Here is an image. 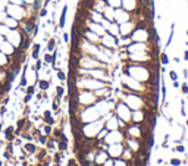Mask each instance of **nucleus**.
Returning <instances> with one entry per match:
<instances>
[{
    "label": "nucleus",
    "mask_w": 188,
    "mask_h": 166,
    "mask_svg": "<svg viewBox=\"0 0 188 166\" xmlns=\"http://www.w3.org/2000/svg\"><path fill=\"white\" fill-rule=\"evenodd\" d=\"M58 78L60 79V81H66V75H65L62 71H58Z\"/></svg>",
    "instance_id": "obj_12"
},
{
    "label": "nucleus",
    "mask_w": 188,
    "mask_h": 166,
    "mask_svg": "<svg viewBox=\"0 0 188 166\" xmlns=\"http://www.w3.org/2000/svg\"><path fill=\"white\" fill-rule=\"evenodd\" d=\"M63 40H65V41H66V43H68V41H69V35H68L66 33H65V34H63Z\"/></svg>",
    "instance_id": "obj_20"
},
{
    "label": "nucleus",
    "mask_w": 188,
    "mask_h": 166,
    "mask_svg": "<svg viewBox=\"0 0 188 166\" xmlns=\"http://www.w3.org/2000/svg\"><path fill=\"white\" fill-rule=\"evenodd\" d=\"M184 60H188V50L184 52Z\"/></svg>",
    "instance_id": "obj_21"
},
{
    "label": "nucleus",
    "mask_w": 188,
    "mask_h": 166,
    "mask_svg": "<svg viewBox=\"0 0 188 166\" xmlns=\"http://www.w3.org/2000/svg\"><path fill=\"white\" fill-rule=\"evenodd\" d=\"M48 85H50V84H48V81H46V79H41V81H38V87L41 88V90H47L48 88Z\"/></svg>",
    "instance_id": "obj_3"
},
{
    "label": "nucleus",
    "mask_w": 188,
    "mask_h": 166,
    "mask_svg": "<svg viewBox=\"0 0 188 166\" xmlns=\"http://www.w3.org/2000/svg\"><path fill=\"white\" fill-rule=\"evenodd\" d=\"M181 91H182L184 94H188V84L187 83H182V85H181Z\"/></svg>",
    "instance_id": "obj_11"
},
{
    "label": "nucleus",
    "mask_w": 188,
    "mask_h": 166,
    "mask_svg": "<svg viewBox=\"0 0 188 166\" xmlns=\"http://www.w3.org/2000/svg\"><path fill=\"white\" fill-rule=\"evenodd\" d=\"M50 131H52V128H50V125H46V127H44V132H46V134H48Z\"/></svg>",
    "instance_id": "obj_15"
},
{
    "label": "nucleus",
    "mask_w": 188,
    "mask_h": 166,
    "mask_svg": "<svg viewBox=\"0 0 188 166\" xmlns=\"http://www.w3.org/2000/svg\"><path fill=\"white\" fill-rule=\"evenodd\" d=\"M50 2H52V0H46V6H47L48 3H50Z\"/></svg>",
    "instance_id": "obj_24"
},
{
    "label": "nucleus",
    "mask_w": 188,
    "mask_h": 166,
    "mask_svg": "<svg viewBox=\"0 0 188 166\" xmlns=\"http://www.w3.org/2000/svg\"><path fill=\"white\" fill-rule=\"evenodd\" d=\"M6 25H8V27H16V21L15 19H6Z\"/></svg>",
    "instance_id": "obj_10"
},
{
    "label": "nucleus",
    "mask_w": 188,
    "mask_h": 166,
    "mask_svg": "<svg viewBox=\"0 0 188 166\" xmlns=\"http://www.w3.org/2000/svg\"><path fill=\"white\" fill-rule=\"evenodd\" d=\"M187 35H188V29H187Z\"/></svg>",
    "instance_id": "obj_26"
},
{
    "label": "nucleus",
    "mask_w": 188,
    "mask_h": 166,
    "mask_svg": "<svg viewBox=\"0 0 188 166\" xmlns=\"http://www.w3.org/2000/svg\"><path fill=\"white\" fill-rule=\"evenodd\" d=\"M169 78L172 79V81H176L178 79V73L175 72V71H169Z\"/></svg>",
    "instance_id": "obj_7"
},
{
    "label": "nucleus",
    "mask_w": 188,
    "mask_h": 166,
    "mask_svg": "<svg viewBox=\"0 0 188 166\" xmlns=\"http://www.w3.org/2000/svg\"><path fill=\"white\" fill-rule=\"evenodd\" d=\"M66 12H68V6H63L62 15H60V19H59V27L63 28L65 27V19H66Z\"/></svg>",
    "instance_id": "obj_1"
},
{
    "label": "nucleus",
    "mask_w": 188,
    "mask_h": 166,
    "mask_svg": "<svg viewBox=\"0 0 188 166\" xmlns=\"http://www.w3.org/2000/svg\"><path fill=\"white\" fill-rule=\"evenodd\" d=\"M54 46H56V40H54V38H50V40H48V44H47V50H48V52L54 50Z\"/></svg>",
    "instance_id": "obj_5"
},
{
    "label": "nucleus",
    "mask_w": 188,
    "mask_h": 166,
    "mask_svg": "<svg viewBox=\"0 0 188 166\" xmlns=\"http://www.w3.org/2000/svg\"><path fill=\"white\" fill-rule=\"evenodd\" d=\"M63 93H65L63 87H58V88H56V96H58V97H62Z\"/></svg>",
    "instance_id": "obj_9"
},
{
    "label": "nucleus",
    "mask_w": 188,
    "mask_h": 166,
    "mask_svg": "<svg viewBox=\"0 0 188 166\" xmlns=\"http://www.w3.org/2000/svg\"><path fill=\"white\" fill-rule=\"evenodd\" d=\"M27 93L33 96V94H34V87H28V90H27Z\"/></svg>",
    "instance_id": "obj_17"
},
{
    "label": "nucleus",
    "mask_w": 188,
    "mask_h": 166,
    "mask_svg": "<svg viewBox=\"0 0 188 166\" xmlns=\"http://www.w3.org/2000/svg\"><path fill=\"white\" fill-rule=\"evenodd\" d=\"M46 15H47V10L46 9H43L41 12H40V16H46Z\"/></svg>",
    "instance_id": "obj_19"
},
{
    "label": "nucleus",
    "mask_w": 188,
    "mask_h": 166,
    "mask_svg": "<svg viewBox=\"0 0 188 166\" xmlns=\"http://www.w3.org/2000/svg\"><path fill=\"white\" fill-rule=\"evenodd\" d=\"M170 163H172L174 166H178L179 163H181V160H178V159H172V162H170Z\"/></svg>",
    "instance_id": "obj_14"
},
{
    "label": "nucleus",
    "mask_w": 188,
    "mask_h": 166,
    "mask_svg": "<svg viewBox=\"0 0 188 166\" xmlns=\"http://www.w3.org/2000/svg\"><path fill=\"white\" fill-rule=\"evenodd\" d=\"M35 69H37V71L41 69V62H40V60H37V63H35Z\"/></svg>",
    "instance_id": "obj_16"
},
{
    "label": "nucleus",
    "mask_w": 188,
    "mask_h": 166,
    "mask_svg": "<svg viewBox=\"0 0 188 166\" xmlns=\"http://www.w3.org/2000/svg\"><path fill=\"white\" fill-rule=\"evenodd\" d=\"M174 87H175V88H179V87H181V84L178 83V79H176V81H174Z\"/></svg>",
    "instance_id": "obj_18"
},
{
    "label": "nucleus",
    "mask_w": 188,
    "mask_h": 166,
    "mask_svg": "<svg viewBox=\"0 0 188 166\" xmlns=\"http://www.w3.org/2000/svg\"><path fill=\"white\" fill-rule=\"evenodd\" d=\"M59 2H60V0H59Z\"/></svg>",
    "instance_id": "obj_28"
},
{
    "label": "nucleus",
    "mask_w": 188,
    "mask_h": 166,
    "mask_svg": "<svg viewBox=\"0 0 188 166\" xmlns=\"http://www.w3.org/2000/svg\"><path fill=\"white\" fill-rule=\"evenodd\" d=\"M0 166H2V160H0Z\"/></svg>",
    "instance_id": "obj_25"
},
{
    "label": "nucleus",
    "mask_w": 188,
    "mask_h": 166,
    "mask_svg": "<svg viewBox=\"0 0 188 166\" xmlns=\"http://www.w3.org/2000/svg\"><path fill=\"white\" fill-rule=\"evenodd\" d=\"M29 100H31V94H28V96H27V97H25V100H24V102H25V103H28Z\"/></svg>",
    "instance_id": "obj_22"
},
{
    "label": "nucleus",
    "mask_w": 188,
    "mask_h": 166,
    "mask_svg": "<svg viewBox=\"0 0 188 166\" xmlns=\"http://www.w3.org/2000/svg\"><path fill=\"white\" fill-rule=\"evenodd\" d=\"M160 63L162 65H168L169 63V58L166 53H160Z\"/></svg>",
    "instance_id": "obj_4"
},
{
    "label": "nucleus",
    "mask_w": 188,
    "mask_h": 166,
    "mask_svg": "<svg viewBox=\"0 0 188 166\" xmlns=\"http://www.w3.org/2000/svg\"><path fill=\"white\" fill-rule=\"evenodd\" d=\"M40 47H41V46H40V44H35V46H34V49H33V59H35V60H37V59H38Z\"/></svg>",
    "instance_id": "obj_2"
},
{
    "label": "nucleus",
    "mask_w": 188,
    "mask_h": 166,
    "mask_svg": "<svg viewBox=\"0 0 188 166\" xmlns=\"http://www.w3.org/2000/svg\"><path fill=\"white\" fill-rule=\"evenodd\" d=\"M25 148H27V152H28V153H34L35 150H37L34 144H27V146H25Z\"/></svg>",
    "instance_id": "obj_8"
},
{
    "label": "nucleus",
    "mask_w": 188,
    "mask_h": 166,
    "mask_svg": "<svg viewBox=\"0 0 188 166\" xmlns=\"http://www.w3.org/2000/svg\"><path fill=\"white\" fill-rule=\"evenodd\" d=\"M44 62L46 63H52V54H48V53L44 54Z\"/></svg>",
    "instance_id": "obj_13"
},
{
    "label": "nucleus",
    "mask_w": 188,
    "mask_h": 166,
    "mask_svg": "<svg viewBox=\"0 0 188 166\" xmlns=\"http://www.w3.org/2000/svg\"><path fill=\"white\" fill-rule=\"evenodd\" d=\"M176 152H179V153H184V147H178V148H176Z\"/></svg>",
    "instance_id": "obj_23"
},
{
    "label": "nucleus",
    "mask_w": 188,
    "mask_h": 166,
    "mask_svg": "<svg viewBox=\"0 0 188 166\" xmlns=\"http://www.w3.org/2000/svg\"><path fill=\"white\" fill-rule=\"evenodd\" d=\"M43 118H44V121H46L48 125H52V123H53V119H52V116H50V112H46Z\"/></svg>",
    "instance_id": "obj_6"
},
{
    "label": "nucleus",
    "mask_w": 188,
    "mask_h": 166,
    "mask_svg": "<svg viewBox=\"0 0 188 166\" xmlns=\"http://www.w3.org/2000/svg\"><path fill=\"white\" fill-rule=\"evenodd\" d=\"M187 125H188V121H187Z\"/></svg>",
    "instance_id": "obj_27"
}]
</instances>
